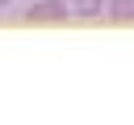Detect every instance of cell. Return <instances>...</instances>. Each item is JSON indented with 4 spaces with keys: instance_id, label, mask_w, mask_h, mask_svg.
Instances as JSON below:
<instances>
[{
    "instance_id": "3",
    "label": "cell",
    "mask_w": 134,
    "mask_h": 125,
    "mask_svg": "<svg viewBox=\"0 0 134 125\" xmlns=\"http://www.w3.org/2000/svg\"><path fill=\"white\" fill-rule=\"evenodd\" d=\"M71 12H80V17H100V12H105V0H75Z\"/></svg>"
},
{
    "instance_id": "1",
    "label": "cell",
    "mask_w": 134,
    "mask_h": 125,
    "mask_svg": "<svg viewBox=\"0 0 134 125\" xmlns=\"http://www.w3.org/2000/svg\"><path fill=\"white\" fill-rule=\"evenodd\" d=\"M67 0H34L25 8V21L29 25H42V21H67Z\"/></svg>"
},
{
    "instance_id": "4",
    "label": "cell",
    "mask_w": 134,
    "mask_h": 125,
    "mask_svg": "<svg viewBox=\"0 0 134 125\" xmlns=\"http://www.w3.org/2000/svg\"><path fill=\"white\" fill-rule=\"evenodd\" d=\"M8 4H13V0H0V8H8Z\"/></svg>"
},
{
    "instance_id": "2",
    "label": "cell",
    "mask_w": 134,
    "mask_h": 125,
    "mask_svg": "<svg viewBox=\"0 0 134 125\" xmlns=\"http://www.w3.org/2000/svg\"><path fill=\"white\" fill-rule=\"evenodd\" d=\"M105 12H109L117 25H130V21H134V0H105Z\"/></svg>"
}]
</instances>
